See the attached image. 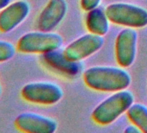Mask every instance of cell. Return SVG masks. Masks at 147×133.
I'll use <instances>...</instances> for the list:
<instances>
[{
    "instance_id": "obj_15",
    "label": "cell",
    "mask_w": 147,
    "mask_h": 133,
    "mask_svg": "<svg viewBox=\"0 0 147 133\" xmlns=\"http://www.w3.org/2000/svg\"><path fill=\"white\" fill-rule=\"evenodd\" d=\"M101 0H81V6L86 11H89L94 8H97Z\"/></svg>"
},
{
    "instance_id": "obj_4",
    "label": "cell",
    "mask_w": 147,
    "mask_h": 133,
    "mask_svg": "<svg viewBox=\"0 0 147 133\" xmlns=\"http://www.w3.org/2000/svg\"><path fill=\"white\" fill-rule=\"evenodd\" d=\"M106 14L110 22L128 28H143L147 26V11L142 7L115 3L108 5Z\"/></svg>"
},
{
    "instance_id": "obj_6",
    "label": "cell",
    "mask_w": 147,
    "mask_h": 133,
    "mask_svg": "<svg viewBox=\"0 0 147 133\" xmlns=\"http://www.w3.org/2000/svg\"><path fill=\"white\" fill-rule=\"evenodd\" d=\"M103 44V36L89 33L71 42L66 47L63 52L69 60L81 61L100 50Z\"/></svg>"
},
{
    "instance_id": "obj_10",
    "label": "cell",
    "mask_w": 147,
    "mask_h": 133,
    "mask_svg": "<svg viewBox=\"0 0 147 133\" xmlns=\"http://www.w3.org/2000/svg\"><path fill=\"white\" fill-rule=\"evenodd\" d=\"M67 11L66 0H49L36 20V27L41 31H52L64 18Z\"/></svg>"
},
{
    "instance_id": "obj_13",
    "label": "cell",
    "mask_w": 147,
    "mask_h": 133,
    "mask_svg": "<svg viewBox=\"0 0 147 133\" xmlns=\"http://www.w3.org/2000/svg\"><path fill=\"white\" fill-rule=\"evenodd\" d=\"M129 119L142 132L147 133V107L142 104H132L126 112Z\"/></svg>"
},
{
    "instance_id": "obj_1",
    "label": "cell",
    "mask_w": 147,
    "mask_h": 133,
    "mask_svg": "<svg viewBox=\"0 0 147 133\" xmlns=\"http://www.w3.org/2000/svg\"><path fill=\"white\" fill-rule=\"evenodd\" d=\"M84 82L96 91L118 92L131 84V76L124 69L115 66H93L84 72Z\"/></svg>"
},
{
    "instance_id": "obj_5",
    "label": "cell",
    "mask_w": 147,
    "mask_h": 133,
    "mask_svg": "<svg viewBox=\"0 0 147 133\" xmlns=\"http://www.w3.org/2000/svg\"><path fill=\"white\" fill-rule=\"evenodd\" d=\"M22 98L30 103L50 105L56 104L63 96L61 88L52 82H31L21 89Z\"/></svg>"
},
{
    "instance_id": "obj_3",
    "label": "cell",
    "mask_w": 147,
    "mask_h": 133,
    "mask_svg": "<svg viewBox=\"0 0 147 133\" xmlns=\"http://www.w3.org/2000/svg\"><path fill=\"white\" fill-rule=\"evenodd\" d=\"M59 34L51 31H33L23 35L18 41L17 49L23 54H46L59 49L62 44Z\"/></svg>"
},
{
    "instance_id": "obj_11",
    "label": "cell",
    "mask_w": 147,
    "mask_h": 133,
    "mask_svg": "<svg viewBox=\"0 0 147 133\" xmlns=\"http://www.w3.org/2000/svg\"><path fill=\"white\" fill-rule=\"evenodd\" d=\"M42 59L44 64L53 70L69 76L79 75L82 69V65L80 61L69 60L64 54V52H61L58 49L43 54Z\"/></svg>"
},
{
    "instance_id": "obj_17",
    "label": "cell",
    "mask_w": 147,
    "mask_h": 133,
    "mask_svg": "<svg viewBox=\"0 0 147 133\" xmlns=\"http://www.w3.org/2000/svg\"><path fill=\"white\" fill-rule=\"evenodd\" d=\"M11 2H12V0H0V11L3 9H5Z\"/></svg>"
},
{
    "instance_id": "obj_16",
    "label": "cell",
    "mask_w": 147,
    "mask_h": 133,
    "mask_svg": "<svg viewBox=\"0 0 147 133\" xmlns=\"http://www.w3.org/2000/svg\"><path fill=\"white\" fill-rule=\"evenodd\" d=\"M125 132H126V133H140L141 130L134 124V125H129L127 128H125Z\"/></svg>"
},
{
    "instance_id": "obj_18",
    "label": "cell",
    "mask_w": 147,
    "mask_h": 133,
    "mask_svg": "<svg viewBox=\"0 0 147 133\" xmlns=\"http://www.w3.org/2000/svg\"><path fill=\"white\" fill-rule=\"evenodd\" d=\"M1 94H2V87L1 85H0V97H1Z\"/></svg>"
},
{
    "instance_id": "obj_14",
    "label": "cell",
    "mask_w": 147,
    "mask_h": 133,
    "mask_svg": "<svg viewBox=\"0 0 147 133\" xmlns=\"http://www.w3.org/2000/svg\"><path fill=\"white\" fill-rule=\"evenodd\" d=\"M17 50V47H15L11 42L0 40V63L12 59Z\"/></svg>"
},
{
    "instance_id": "obj_12",
    "label": "cell",
    "mask_w": 147,
    "mask_h": 133,
    "mask_svg": "<svg viewBox=\"0 0 147 133\" xmlns=\"http://www.w3.org/2000/svg\"><path fill=\"white\" fill-rule=\"evenodd\" d=\"M109 19L100 8H94L88 11L86 18V25L88 31L98 36H105L109 30Z\"/></svg>"
},
{
    "instance_id": "obj_9",
    "label": "cell",
    "mask_w": 147,
    "mask_h": 133,
    "mask_svg": "<svg viewBox=\"0 0 147 133\" xmlns=\"http://www.w3.org/2000/svg\"><path fill=\"white\" fill-rule=\"evenodd\" d=\"M15 126L26 133H54L57 123L46 116L34 112H23L15 119Z\"/></svg>"
},
{
    "instance_id": "obj_2",
    "label": "cell",
    "mask_w": 147,
    "mask_h": 133,
    "mask_svg": "<svg viewBox=\"0 0 147 133\" xmlns=\"http://www.w3.org/2000/svg\"><path fill=\"white\" fill-rule=\"evenodd\" d=\"M133 102L134 96L130 91L125 89L118 91L96 106L92 118L99 124H110L126 112Z\"/></svg>"
},
{
    "instance_id": "obj_8",
    "label": "cell",
    "mask_w": 147,
    "mask_h": 133,
    "mask_svg": "<svg viewBox=\"0 0 147 133\" xmlns=\"http://www.w3.org/2000/svg\"><path fill=\"white\" fill-rule=\"evenodd\" d=\"M30 5L25 0L11 2L0 11V32L9 33L18 27L29 16Z\"/></svg>"
},
{
    "instance_id": "obj_7",
    "label": "cell",
    "mask_w": 147,
    "mask_h": 133,
    "mask_svg": "<svg viewBox=\"0 0 147 133\" xmlns=\"http://www.w3.org/2000/svg\"><path fill=\"white\" fill-rule=\"evenodd\" d=\"M138 33L133 28H126L117 36L115 42V55L122 68L130 66L136 57Z\"/></svg>"
}]
</instances>
